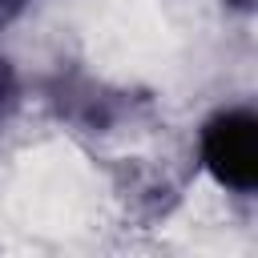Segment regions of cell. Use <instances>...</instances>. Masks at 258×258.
<instances>
[{
  "label": "cell",
  "instance_id": "6da1fadb",
  "mask_svg": "<svg viewBox=\"0 0 258 258\" xmlns=\"http://www.w3.org/2000/svg\"><path fill=\"white\" fill-rule=\"evenodd\" d=\"M198 165L218 189L234 198H254L258 189V109L250 101L222 105L198 125Z\"/></svg>",
  "mask_w": 258,
  "mask_h": 258
},
{
  "label": "cell",
  "instance_id": "7a4b0ae2",
  "mask_svg": "<svg viewBox=\"0 0 258 258\" xmlns=\"http://www.w3.org/2000/svg\"><path fill=\"white\" fill-rule=\"evenodd\" d=\"M16 73H12V64H8V56L0 52V125L8 121V113L16 109Z\"/></svg>",
  "mask_w": 258,
  "mask_h": 258
},
{
  "label": "cell",
  "instance_id": "3957f363",
  "mask_svg": "<svg viewBox=\"0 0 258 258\" xmlns=\"http://www.w3.org/2000/svg\"><path fill=\"white\" fill-rule=\"evenodd\" d=\"M32 0H0V20H12L16 12H24Z\"/></svg>",
  "mask_w": 258,
  "mask_h": 258
}]
</instances>
